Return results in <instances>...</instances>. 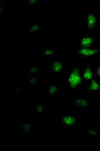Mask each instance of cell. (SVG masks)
<instances>
[{"label":"cell","instance_id":"6da1fadb","mask_svg":"<svg viewBox=\"0 0 100 151\" xmlns=\"http://www.w3.org/2000/svg\"><path fill=\"white\" fill-rule=\"evenodd\" d=\"M78 111H59V126L60 128L70 131L76 125L81 124Z\"/></svg>","mask_w":100,"mask_h":151},{"label":"cell","instance_id":"7a4b0ae2","mask_svg":"<svg viewBox=\"0 0 100 151\" xmlns=\"http://www.w3.org/2000/svg\"><path fill=\"white\" fill-rule=\"evenodd\" d=\"M65 86L69 90L75 91L78 88L83 81L80 70L77 67L72 70L66 71L65 74Z\"/></svg>","mask_w":100,"mask_h":151},{"label":"cell","instance_id":"3957f363","mask_svg":"<svg viewBox=\"0 0 100 151\" xmlns=\"http://www.w3.org/2000/svg\"><path fill=\"white\" fill-rule=\"evenodd\" d=\"M65 63L60 59H50L46 63V71L51 72L54 76H57L64 71Z\"/></svg>","mask_w":100,"mask_h":151},{"label":"cell","instance_id":"277c9868","mask_svg":"<svg viewBox=\"0 0 100 151\" xmlns=\"http://www.w3.org/2000/svg\"><path fill=\"white\" fill-rule=\"evenodd\" d=\"M17 124L20 127V132L24 139H29L32 137L33 134V123L32 121L29 118L26 120L17 122Z\"/></svg>","mask_w":100,"mask_h":151},{"label":"cell","instance_id":"5b68a950","mask_svg":"<svg viewBox=\"0 0 100 151\" xmlns=\"http://www.w3.org/2000/svg\"><path fill=\"white\" fill-rule=\"evenodd\" d=\"M39 52L43 59H53L59 52L58 46H40Z\"/></svg>","mask_w":100,"mask_h":151},{"label":"cell","instance_id":"8992f818","mask_svg":"<svg viewBox=\"0 0 100 151\" xmlns=\"http://www.w3.org/2000/svg\"><path fill=\"white\" fill-rule=\"evenodd\" d=\"M71 103L79 109L83 111H91L92 105L89 99L84 97H79L71 100Z\"/></svg>","mask_w":100,"mask_h":151},{"label":"cell","instance_id":"52a82bcc","mask_svg":"<svg viewBox=\"0 0 100 151\" xmlns=\"http://www.w3.org/2000/svg\"><path fill=\"white\" fill-rule=\"evenodd\" d=\"M32 106L34 110L33 114L37 115L40 119L43 118V116L47 114V112L49 111L47 106L40 102L33 101Z\"/></svg>","mask_w":100,"mask_h":151},{"label":"cell","instance_id":"ba28073f","mask_svg":"<svg viewBox=\"0 0 100 151\" xmlns=\"http://www.w3.org/2000/svg\"><path fill=\"white\" fill-rule=\"evenodd\" d=\"M74 51L76 54L86 58L94 57L100 53V50L92 49L88 48L82 47Z\"/></svg>","mask_w":100,"mask_h":151},{"label":"cell","instance_id":"9c48e42d","mask_svg":"<svg viewBox=\"0 0 100 151\" xmlns=\"http://www.w3.org/2000/svg\"><path fill=\"white\" fill-rule=\"evenodd\" d=\"M42 23L37 20H35L31 24L27 27L26 32L29 34H38L42 32Z\"/></svg>","mask_w":100,"mask_h":151},{"label":"cell","instance_id":"30bf717a","mask_svg":"<svg viewBox=\"0 0 100 151\" xmlns=\"http://www.w3.org/2000/svg\"><path fill=\"white\" fill-rule=\"evenodd\" d=\"M60 86H58L53 83L48 84L46 86V92L48 97L53 98H57L59 94Z\"/></svg>","mask_w":100,"mask_h":151},{"label":"cell","instance_id":"8fae6325","mask_svg":"<svg viewBox=\"0 0 100 151\" xmlns=\"http://www.w3.org/2000/svg\"><path fill=\"white\" fill-rule=\"evenodd\" d=\"M97 22V18L93 12H90L87 14L86 17V29L88 31L94 30Z\"/></svg>","mask_w":100,"mask_h":151},{"label":"cell","instance_id":"7c38bea8","mask_svg":"<svg viewBox=\"0 0 100 151\" xmlns=\"http://www.w3.org/2000/svg\"><path fill=\"white\" fill-rule=\"evenodd\" d=\"M85 134L88 138H98L99 132L98 126L94 124H87L86 126Z\"/></svg>","mask_w":100,"mask_h":151},{"label":"cell","instance_id":"4fadbf2b","mask_svg":"<svg viewBox=\"0 0 100 151\" xmlns=\"http://www.w3.org/2000/svg\"><path fill=\"white\" fill-rule=\"evenodd\" d=\"M87 90L93 93H96L100 90L99 81L97 78H95L89 81L86 86Z\"/></svg>","mask_w":100,"mask_h":151},{"label":"cell","instance_id":"5bb4252c","mask_svg":"<svg viewBox=\"0 0 100 151\" xmlns=\"http://www.w3.org/2000/svg\"><path fill=\"white\" fill-rule=\"evenodd\" d=\"M27 75L39 76L40 71V65L37 63L32 62L31 65L28 66Z\"/></svg>","mask_w":100,"mask_h":151},{"label":"cell","instance_id":"9a60e30c","mask_svg":"<svg viewBox=\"0 0 100 151\" xmlns=\"http://www.w3.org/2000/svg\"><path fill=\"white\" fill-rule=\"evenodd\" d=\"M27 84L29 86H33L39 84L42 81V78L38 76H33L26 74Z\"/></svg>","mask_w":100,"mask_h":151},{"label":"cell","instance_id":"2e32d148","mask_svg":"<svg viewBox=\"0 0 100 151\" xmlns=\"http://www.w3.org/2000/svg\"><path fill=\"white\" fill-rule=\"evenodd\" d=\"M94 43V38L91 37H85L81 40L79 43L81 47L87 48L93 45Z\"/></svg>","mask_w":100,"mask_h":151},{"label":"cell","instance_id":"e0dca14e","mask_svg":"<svg viewBox=\"0 0 100 151\" xmlns=\"http://www.w3.org/2000/svg\"><path fill=\"white\" fill-rule=\"evenodd\" d=\"M81 76L83 80L86 81H90L94 78L93 71L89 67L86 68Z\"/></svg>","mask_w":100,"mask_h":151},{"label":"cell","instance_id":"ac0fdd59","mask_svg":"<svg viewBox=\"0 0 100 151\" xmlns=\"http://www.w3.org/2000/svg\"><path fill=\"white\" fill-rule=\"evenodd\" d=\"M40 1L36 0H31V1H27L26 5L27 6L31 7H38L40 5Z\"/></svg>","mask_w":100,"mask_h":151},{"label":"cell","instance_id":"d6986e66","mask_svg":"<svg viewBox=\"0 0 100 151\" xmlns=\"http://www.w3.org/2000/svg\"><path fill=\"white\" fill-rule=\"evenodd\" d=\"M26 91V89L22 88L19 86H14L13 89V91H15L17 94L21 95H24Z\"/></svg>","mask_w":100,"mask_h":151},{"label":"cell","instance_id":"ffe728a7","mask_svg":"<svg viewBox=\"0 0 100 151\" xmlns=\"http://www.w3.org/2000/svg\"><path fill=\"white\" fill-rule=\"evenodd\" d=\"M6 7H5L3 4H1V14H4L6 12Z\"/></svg>","mask_w":100,"mask_h":151},{"label":"cell","instance_id":"44dd1931","mask_svg":"<svg viewBox=\"0 0 100 151\" xmlns=\"http://www.w3.org/2000/svg\"><path fill=\"white\" fill-rule=\"evenodd\" d=\"M96 76L97 77V79L100 81V66L97 68L96 70Z\"/></svg>","mask_w":100,"mask_h":151},{"label":"cell","instance_id":"7402d4cb","mask_svg":"<svg viewBox=\"0 0 100 151\" xmlns=\"http://www.w3.org/2000/svg\"><path fill=\"white\" fill-rule=\"evenodd\" d=\"M98 117L100 118V108H99L98 111Z\"/></svg>","mask_w":100,"mask_h":151}]
</instances>
